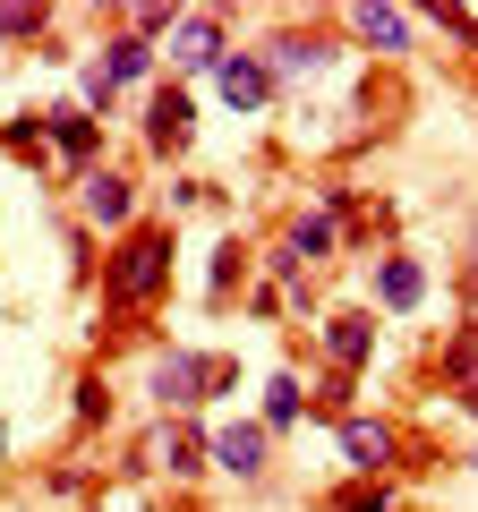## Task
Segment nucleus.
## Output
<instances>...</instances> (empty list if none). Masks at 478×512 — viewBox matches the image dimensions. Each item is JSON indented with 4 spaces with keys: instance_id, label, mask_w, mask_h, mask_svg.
Masks as SVG:
<instances>
[{
    "instance_id": "f257e3e1",
    "label": "nucleus",
    "mask_w": 478,
    "mask_h": 512,
    "mask_svg": "<svg viewBox=\"0 0 478 512\" xmlns=\"http://www.w3.org/2000/svg\"><path fill=\"white\" fill-rule=\"evenodd\" d=\"M171 265H180V231L171 222H129L103 256V316H146L171 299Z\"/></svg>"
},
{
    "instance_id": "f03ea898",
    "label": "nucleus",
    "mask_w": 478,
    "mask_h": 512,
    "mask_svg": "<svg viewBox=\"0 0 478 512\" xmlns=\"http://www.w3.org/2000/svg\"><path fill=\"white\" fill-rule=\"evenodd\" d=\"M146 393H154L163 419H197L214 393H231V359H214V350H163L154 376H146Z\"/></svg>"
},
{
    "instance_id": "7ed1b4c3",
    "label": "nucleus",
    "mask_w": 478,
    "mask_h": 512,
    "mask_svg": "<svg viewBox=\"0 0 478 512\" xmlns=\"http://www.w3.org/2000/svg\"><path fill=\"white\" fill-rule=\"evenodd\" d=\"M188 137H197V94H188L180 77H163V86L146 94V154L171 163V154H188Z\"/></svg>"
},
{
    "instance_id": "20e7f679",
    "label": "nucleus",
    "mask_w": 478,
    "mask_h": 512,
    "mask_svg": "<svg viewBox=\"0 0 478 512\" xmlns=\"http://www.w3.org/2000/svg\"><path fill=\"white\" fill-rule=\"evenodd\" d=\"M77 214H86L94 231H129V214H137V180H129V171H111V163L77 171Z\"/></svg>"
},
{
    "instance_id": "39448f33",
    "label": "nucleus",
    "mask_w": 478,
    "mask_h": 512,
    "mask_svg": "<svg viewBox=\"0 0 478 512\" xmlns=\"http://www.w3.org/2000/svg\"><path fill=\"white\" fill-rule=\"evenodd\" d=\"M222 60H231L222 18H214V9H180V26H171V69H180V77H214Z\"/></svg>"
},
{
    "instance_id": "423d86ee",
    "label": "nucleus",
    "mask_w": 478,
    "mask_h": 512,
    "mask_svg": "<svg viewBox=\"0 0 478 512\" xmlns=\"http://www.w3.org/2000/svg\"><path fill=\"white\" fill-rule=\"evenodd\" d=\"M43 137H52V154H60L69 171H94V163H103V120H94L86 103H52V111H43Z\"/></svg>"
},
{
    "instance_id": "0eeeda50",
    "label": "nucleus",
    "mask_w": 478,
    "mask_h": 512,
    "mask_svg": "<svg viewBox=\"0 0 478 512\" xmlns=\"http://www.w3.org/2000/svg\"><path fill=\"white\" fill-rule=\"evenodd\" d=\"M146 461H154L163 478H197L205 461H214V436H205L197 419H163V427L146 436Z\"/></svg>"
},
{
    "instance_id": "6e6552de",
    "label": "nucleus",
    "mask_w": 478,
    "mask_h": 512,
    "mask_svg": "<svg viewBox=\"0 0 478 512\" xmlns=\"http://www.w3.org/2000/svg\"><path fill=\"white\" fill-rule=\"evenodd\" d=\"M342 461H350V478H359V487H376V478L402 461V436H393L385 419H342Z\"/></svg>"
},
{
    "instance_id": "1a4fd4ad",
    "label": "nucleus",
    "mask_w": 478,
    "mask_h": 512,
    "mask_svg": "<svg viewBox=\"0 0 478 512\" xmlns=\"http://www.w3.org/2000/svg\"><path fill=\"white\" fill-rule=\"evenodd\" d=\"M325 359H333V376H359V367L376 359V316H368V308L325 316Z\"/></svg>"
},
{
    "instance_id": "9d476101",
    "label": "nucleus",
    "mask_w": 478,
    "mask_h": 512,
    "mask_svg": "<svg viewBox=\"0 0 478 512\" xmlns=\"http://www.w3.org/2000/svg\"><path fill=\"white\" fill-rule=\"evenodd\" d=\"M214 86H222V103H231V111H265V103H274V69H265V52H231V60H222V69H214Z\"/></svg>"
},
{
    "instance_id": "9b49d317",
    "label": "nucleus",
    "mask_w": 478,
    "mask_h": 512,
    "mask_svg": "<svg viewBox=\"0 0 478 512\" xmlns=\"http://www.w3.org/2000/svg\"><path fill=\"white\" fill-rule=\"evenodd\" d=\"M214 470H231L239 487H257V478L274 470V436H265V427H222L214 436Z\"/></svg>"
},
{
    "instance_id": "f8f14e48",
    "label": "nucleus",
    "mask_w": 478,
    "mask_h": 512,
    "mask_svg": "<svg viewBox=\"0 0 478 512\" xmlns=\"http://www.w3.org/2000/svg\"><path fill=\"white\" fill-rule=\"evenodd\" d=\"M265 69H274V86H282V77H325V69H333V43H325V35H299V26H291V35L265 43Z\"/></svg>"
},
{
    "instance_id": "ddd939ff",
    "label": "nucleus",
    "mask_w": 478,
    "mask_h": 512,
    "mask_svg": "<svg viewBox=\"0 0 478 512\" xmlns=\"http://www.w3.org/2000/svg\"><path fill=\"white\" fill-rule=\"evenodd\" d=\"M419 299H427V265H419V256H376V308L410 316Z\"/></svg>"
},
{
    "instance_id": "4468645a",
    "label": "nucleus",
    "mask_w": 478,
    "mask_h": 512,
    "mask_svg": "<svg viewBox=\"0 0 478 512\" xmlns=\"http://www.w3.org/2000/svg\"><path fill=\"white\" fill-rule=\"evenodd\" d=\"M333 248H342V231H333V214H291V222H282V256H291L299 274H308V265H325Z\"/></svg>"
},
{
    "instance_id": "2eb2a0df",
    "label": "nucleus",
    "mask_w": 478,
    "mask_h": 512,
    "mask_svg": "<svg viewBox=\"0 0 478 512\" xmlns=\"http://www.w3.org/2000/svg\"><path fill=\"white\" fill-rule=\"evenodd\" d=\"M154 60H163V52H154L146 35H129V26H120V35L103 43V69H111V86H146V77H154Z\"/></svg>"
},
{
    "instance_id": "dca6fc26",
    "label": "nucleus",
    "mask_w": 478,
    "mask_h": 512,
    "mask_svg": "<svg viewBox=\"0 0 478 512\" xmlns=\"http://www.w3.org/2000/svg\"><path fill=\"white\" fill-rule=\"evenodd\" d=\"M299 419H308V384H299V376H265V436H282V427H299Z\"/></svg>"
},
{
    "instance_id": "f3484780",
    "label": "nucleus",
    "mask_w": 478,
    "mask_h": 512,
    "mask_svg": "<svg viewBox=\"0 0 478 512\" xmlns=\"http://www.w3.org/2000/svg\"><path fill=\"white\" fill-rule=\"evenodd\" d=\"M0 154H9V163H52V137H43V111H18V120L0 128Z\"/></svg>"
},
{
    "instance_id": "a211bd4d",
    "label": "nucleus",
    "mask_w": 478,
    "mask_h": 512,
    "mask_svg": "<svg viewBox=\"0 0 478 512\" xmlns=\"http://www.w3.org/2000/svg\"><path fill=\"white\" fill-rule=\"evenodd\" d=\"M350 35L376 43V52H410V18L402 9H350Z\"/></svg>"
},
{
    "instance_id": "6ab92c4d",
    "label": "nucleus",
    "mask_w": 478,
    "mask_h": 512,
    "mask_svg": "<svg viewBox=\"0 0 478 512\" xmlns=\"http://www.w3.org/2000/svg\"><path fill=\"white\" fill-rule=\"evenodd\" d=\"M239 282H248V239H222V248H214V282H205V299L222 308Z\"/></svg>"
},
{
    "instance_id": "aec40b11",
    "label": "nucleus",
    "mask_w": 478,
    "mask_h": 512,
    "mask_svg": "<svg viewBox=\"0 0 478 512\" xmlns=\"http://www.w3.org/2000/svg\"><path fill=\"white\" fill-rule=\"evenodd\" d=\"M77 103H86L94 120H111V103H120V86H111V69H103V60H86V69H77Z\"/></svg>"
},
{
    "instance_id": "412c9836",
    "label": "nucleus",
    "mask_w": 478,
    "mask_h": 512,
    "mask_svg": "<svg viewBox=\"0 0 478 512\" xmlns=\"http://www.w3.org/2000/svg\"><path fill=\"white\" fill-rule=\"evenodd\" d=\"M43 26H52V9H0V52L9 43H35Z\"/></svg>"
},
{
    "instance_id": "4be33fe9",
    "label": "nucleus",
    "mask_w": 478,
    "mask_h": 512,
    "mask_svg": "<svg viewBox=\"0 0 478 512\" xmlns=\"http://www.w3.org/2000/svg\"><path fill=\"white\" fill-rule=\"evenodd\" d=\"M111 419V384L103 376H77V427H103Z\"/></svg>"
},
{
    "instance_id": "5701e85b",
    "label": "nucleus",
    "mask_w": 478,
    "mask_h": 512,
    "mask_svg": "<svg viewBox=\"0 0 478 512\" xmlns=\"http://www.w3.org/2000/svg\"><path fill=\"white\" fill-rule=\"evenodd\" d=\"M444 376L478 384V333H453V350H444Z\"/></svg>"
},
{
    "instance_id": "b1692460",
    "label": "nucleus",
    "mask_w": 478,
    "mask_h": 512,
    "mask_svg": "<svg viewBox=\"0 0 478 512\" xmlns=\"http://www.w3.org/2000/svg\"><path fill=\"white\" fill-rule=\"evenodd\" d=\"M333 512H402V504H393L385 487H342V495H333Z\"/></svg>"
},
{
    "instance_id": "393cba45",
    "label": "nucleus",
    "mask_w": 478,
    "mask_h": 512,
    "mask_svg": "<svg viewBox=\"0 0 478 512\" xmlns=\"http://www.w3.org/2000/svg\"><path fill=\"white\" fill-rule=\"evenodd\" d=\"M461 402H470V410H478V384H461Z\"/></svg>"
},
{
    "instance_id": "a878e982",
    "label": "nucleus",
    "mask_w": 478,
    "mask_h": 512,
    "mask_svg": "<svg viewBox=\"0 0 478 512\" xmlns=\"http://www.w3.org/2000/svg\"><path fill=\"white\" fill-rule=\"evenodd\" d=\"M0 453H9V427H0Z\"/></svg>"
}]
</instances>
